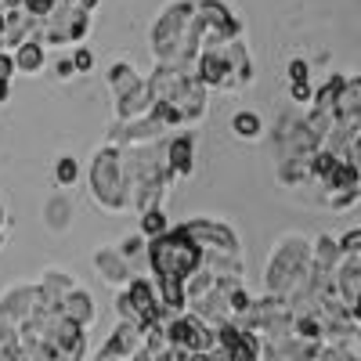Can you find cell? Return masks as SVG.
Returning a JSON list of instances; mask_svg holds the SVG:
<instances>
[{
    "label": "cell",
    "mask_w": 361,
    "mask_h": 361,
    "mask_svg": "<svg viewBox=\"0 0 361 361\" xmlns=\"http://www.w3.org/2000/svg\"><path fill=\"white\" fill-rule=\"evenodd\" d=\"M195 80L206 90H243L253 83V58L243 40H217L195 54Z\"/></svg>",
    "instance_id": "obj_1"
},
{
    "label": "cell",
    "mask_w": 361,
    "mask_h": 361,
    "mask_svg": "<svg viewBox=\"0 0 361 361\" xmlns=\"http://www.w3.org/2000/svg\"><path fill=\"white\" fill-rule=\"evenodd\" d=\"M152 54L159 66L195 62V0H173L152 25Z\"/></svg>",
    "instance_id": "obj_2"
},
{
    "label": "cell",
    "mask_w": 361,
    "mask_h": 361,
    "mask_svg": "<svg viewBox=\"0 0 361 361\" xmlns=\"http://www.w3.org/2000/svg\"><path fill=\"white\" fill-rule=\"evenodd\" d=\"M145 260H148V267H152L156 286H185V279L202 267V250L185 235V228L177 224L166 235L148 243Z\"/></svg>",
    "instance_id": "obj_3"
},
{
    "label": "cell",
    "mask_w": 361,
    "mask_h": 361,
    "mask_svg": "<svg viewBox=\"0 0 361 361\" xmlns=\"http://www.w3.org/2000/svg\"><path fill=\"white\" fill-rule=\"evenodd\" d=\"M90 195L102 209L109 214H119L127 206V180H123V156L119 148H98L94 159H90Z\"/></svg>",
    "instance_id": "obj_4"
},
{
    "label": "cell",
    "mask_w": 361,
    "mask_h": 361,
    "mask_svg": "<svg viewBox=\"0 0 361 361\" xmlns=\"http://www.w3.org/2000/svg\"><path fill=\"white\" fill-rule=\"evenodd\" d=\"M109 90L116 102V119L119 123H130V119H145L152 112V98H148L145 76L130 66V62H112L109 66Z\"/></svg>",
    "instance_id": "obj_5"
},
{
    "label": "cell",
    "mask_w": 361,
    "mask_h": 361,
    "mask_svg": "<svg viewBox=\"0 0 361 361\" xmlns=\"http://www.w3.org/2000/svg\"><path fill=\"white\" fill-rule=\"evenodd\" d=\"M166 343L185 354H209L217 347V329H209L206 322H199L195 314L185 311L166 322Z\"/></svg>",
    "instance_id": "obj_6"
},
{
    "label": "cell",
    "mask_w": 361,
    "mask_h": 361,
    "mask_svg": "<svg viewBox=\"0 0 361 361\" xmlns=\"http://www.w3.org/2000/svg\"><path fill=\"white\" fill-rule=\"evenodd\" d=\"M185 235L202 250V253H224V257H238L243 246H238V235L224 224V221H214V217H195V221H185L180 224Z\"/></svg>",
    "instance_id": "obj_7"
},
{
    "label": "cell",
    "mask_w": 361,
    "mask_h": 361,
    "mask_svg": "<svg viewBox=\"0 0 361 361\" xmlns=\"http://www.w3.org/2000/svg\"><path fill=\"white\" fill-rule=\"evenodd\" d=\"M166 137V127L159 123L156 116H145V119H130V123H116L109 127V137H105V145L109 148H141V145H152V141H163Z\"/></svg>",
    "instance_id": "obj_8"
},
{
    "label": "cell",
    "mask_w": 361,
    "mask_h": 361,
    "mask_svg": "<svg viewBox=\"0 0 361 361\" xmlns=\"http://www.w3.org/2000/svg\"><path fill=\"white\" fill-rule=\"evenodd\" d=\"M192 159H195V141L188 134H177V137L166 141V180L170 185L192 177V166H195Z\"/></svg>",
    "instance_id": "obj_9"
},
{
    "label": "cell",
    "mask_w": 361,
    "mask_h": 361,
    "mask_svg": "<svg viewBox=\"0 0 361 361\" xmlns=\"http://www.w3.org/2000/svg\"><path fill=\"white\" fill-rule=\"evenodd\" d=\"M94 267H98V275H102L109 286H116V289L130 286V279H134V267L119 257L116 246H102V250L94 253Z\"/></svg>",
    "instance_id": "obj_10"
},
{
    "label": "cell",
    "mask_w": 361,
    "mask_h": 361,
    "mask_svg": "<svg viewBox=\"0 0 361 361\" xmlns=\"http://www.w3.org/2000/svg\"><path fill=\"white\" fill-rule=\"evenodd\" d=\"M58 311H62V318H69L73 325L87 329L90 322H94V296L83 293V289L76 286L69 296H62V304H58Z\"/></svg>",
    "instance_id": "obj_11"
},
{
    "label": "cell",
    "mask_w": 361,
    "mask_h": 361,
    "mask_svg": "<svg viewBox=\"0 0 361 361\" xmlns=\"http://www.w3.org/2000/svg\"><path fill=\"white\" fill-rule=\"evenodd\" d=\"M11 58H15V73L33 76V73H40V69H44L47 51H44V44H40V40H29V44L15 47V51H11Z\"/></svg>",
    "instance_id": "obj_12"
},
{
    "label": "cell",
    "mask_w": 361,
    "mask_h": 361,
    "mask_svg": "<svg viewBox=\"0 0 361 361\" xmlns=\"http://www.w3.org/2000/svg\"><path fill=\"white\" fill-rule=\"evenodd\" d=\"M231 134H235L238 141H260V137H264V119H260L257 112H250V109L235 112V116H231Z\"/></svg>",
    "instance_id": "obj_13"
},
{
    "label": "cell",
    "mask_w": 361,
    "mask_h": 361,
    "mask_svg": "<svg viewBox=\"0 0 361 361\" xmlns=\"http://www.w3.org/2000/svg\"><path fill=\"white\" fill-rule=\"evenodd\" d=\"M44 214H47V228L51 231H66L69 221H73V202L66 195H54V199H47Z\"/></svg>",
    "instance_id": "obj_14"
},
{
    "label": "cell",
    "mask_w": 361,
    "mask_h": 361,
    "mask_svg": "<svg viewBox=\"0 0 361 361\" xmlns=\"http://www.w3.org/2000/svg\"><path fill=\"white\" fill-rule=\"evenodd\" d=\"M166 231H170V224H166V217H163V209H148V214H141L137 235L145 238V243H152V238H159V235H166Z\"/></svg>",
    "instance_id": "obj_15"
},
{
    "label": "cell",
    "mask_w": 361,
    "mask_h": 361,
    "mask_svg": "<svg viewBox=\"0 0 361 361\" xmlns=\"http://www.w3.org/2000/svg\"><path fill=\"white\" fill-rule=\"evenodd\" d=\"M54 180H58V188H73L80 180V163L73 156H62L54 163Z\"/></svg>",
    "instance_id": "obj_16"
},
{
    "label": "cell",
    "mask_w": 361,
    "mask_h": 361,
    "mask_svg": "<svg viewBox=\"0 0 361 361\" xmlns=\"http://www.w3.org/2000/svg\"><path fill=\"white\" fill-rule=\"evenodd\" d=\"M340 159L333 156V152H325V148H318L314 152V159H311V180H325L329 177V170H333Z\"/></svg>",
    "instance_id": "obj_17"
},
{
    "label": "cell",
    "mask_w": 361,
    "mask_h": 361,
    "mask_svg": "<svg viewBox=\"0 0 361 361\" xmlns=\"http://www.w3.org/2000/svg\"><path fill=\"white\" fill-rule=\"evenodd\" d=\"M116 250H119V257H123V260L134 267V260H137L141 253H148V243H145L141 235H130V238H123V243H119Z\"/></svg>",
    "instance_id": "obj_18"
},
{
    "label": "cell",
    "mask_w": 361,
    "mask_h": 361,
    "mask_svg": "<svg viewBox=\"0 0 361 361\" xmlns=\"http://www.w3.org/2000/svg\"><path fill=\"white\" fill-rule=\"evenodd\" d=\"M54 8H58V0H22V11H25V15H33L37 22H44Z\"/></svg>",
    "instance_id": "obj_19"
},
{
    "label": "cell",
    "mask_w": 361,
    "mask_h": 361,
    "mask_svg": "<svg viewBox=\"0 0 361 361\" xmlns=\"http://www.w3.org/2000/svg\"><path fill=\"white\" fill-rule=\"evenodd\" d=\"M336 243H340L343 257H361V228H350L343 238H336Z\"/></svg>",
    "instance_id": "obj_20"
},
{
    "label": "cell",
    "mask_w": 361,
    "mask_h": 361,
    "mask_svg": "<svg viewBox=\"0 0 361 361\" xmlns=\"http://www.w3.org/2000/svg\"><path fill=\"white\" fill-rule=\"evenodd\" d=\"M73 69H76V73H90V69H94V51L80 44V47L73 51Z\"/></svg>",
    "instance_id": "obj_21"
},
{
    "label": "cell",
    "mask_w": 361,
    "mask_h": 361,
    "mask_svg": "<svg viewBox=\"0 0 361 361\" xmlns=\"http://www.w3.org/2000/svg\"><path fill=\"white\" fill-rule=\"evenodd\" d=\"M286 73H289V83H311V69H307L304 58H293Z\"/></svg>",
    "instance_id": "obj_22"
},
{
    "label": "cell",
    "mask_w": 361,
    "mask_h": 361,
    "mask_svg": "<svg viewBox=\"0 0 361 361\" xmlns=\"http://www.w3.org/2000/svg\"><path fill=\"white\" fill-rule=\"evenodd\" d=\"M289 94H293V102L304 105V102L314 98V87H311V83H289Z\"/></svg>",
    "instance_id": "obj_23"
},
{
    "label": "cell",
    "mask_w": 361,
    "mask_h": 361,
    "mask_svg": "<svg viewBox=\"0 0 361 361\" xmlns=\"http://www.w3.org/2000/svg\"><path fill=\"white\" fill-rule=\"evenodd\" d=\"M54 76H58V80H73V76H76L73 58H58V62H54Z\"/></svg>",
    "instance_id": "obj_24"
},
{
    "label": "cell",
    "mask_w": 361,
    "mask_h": 361,
    "mask_svg": "<svg viewBox=\"0 0 361 361\" xmlns=\"http://www.w3.org/2000/svg\"><path fill=\"white\" fill-rule=\"evenodd\" d=\"M11 76H15V58L8 51H0V80L11 83Z\"/></svg>",
    "instance_id": "obj_25"
},
{
    "label": "cell",
    "mask_w": 361,
    "mask_h": 361,
    "mask_svg": "<svg viewBox=\"0 0 361 361\" xmlns=\"http://www.w3.org/2000/svg\"><path fill=\"white\" fill-rule=\"evenodd\" d=\"M347 159H350V163L361 170V130H357V134H354V141H350V152H347Z\"/></svg>",
    "instance_id": "obj_26"
},
{
    "label": "cell",
    "mask_w": 361,
    "mask_h": 361,
    "mask_svg": "<svg viewBox=\"0 0 361 361\" xmlns=\"http://www.w3.org/2000/svg\"><path fill=\"white\" fill-rule=\"evenodd\" d=\"M4 238H8V217H4V206H0V246H4Z\"/></svg>",
    "instance_id": "obj_27"
},
{
    "label": "cell",
    "mask_w": 361,
    "mask_h": 361,
    "mask_svg": "<svg viewBox=\"0 0 361 361\" xmlns=\"http://www.w3.org/2000/svg\"><path fill=\"white\" fill-rule=\"evenodd\" d=\"M8 98H11V83L0 80V102H8Z\"/></svg>",
    "instance_id": "obj_28"
},
{
    "label": "cell",
    "mask_w": 361,
    "mask_h": 361,
    "mask_svg": "<svg viewBox=\"0 0 361 361\" xmlns=\"http://www.w3.org/2000/svg\"><path fill=\"white\" fill-rule=\"evenodd\" d=\"M0 361H4V354H0Z\"/></svg>",
    "instance_id": "obj_29"
},
{
    "label": "cell",
    "mask_w": 361,
    "mask_h": 361,
    "mask_svg": "<svg viewBox=\"0 0 361 361\" xmlns=\"http://www.w3.org/2000/svg\"><path fill=\"white\" fill-rule=\"evenodd\" d=\"M357 336H361V329H357Z\"/></svg>",
    "instance_id": "obj_30"
}]
</instances>
